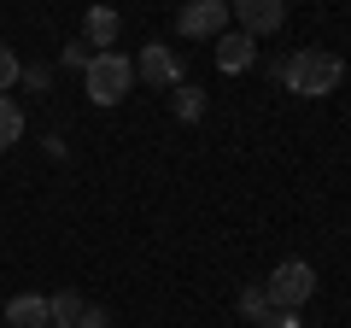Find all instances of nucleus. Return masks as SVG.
I'll use <instances>...</instances> for the list:
<instances>
[{
    "mask_svg": "<svg viewBox=\"0 0 351 328\" xmlns=\"http://www.w3.org/2000/svg\"><path fill=\"white\" fill-rule=\"evenodd\" d=\"M281 82H287L293 94H304V100H322V94H334L339 82H346V59L328 53V47H299L281 65Z\"/></svg>",
    "mask_w": 351,
    "mask_h": 328,
    "instance_id": "nucleus-1",
    "label": "nucleus"
},
{
    "mask_svg": "<svg viewBox=\"0 0 351 328\" xmlns=\"http://www.w3.org/2000/svg\"><path fill=\"white\" fill-rule=\"evenodd\" d=\"M82 89L94 106H123L129 89H135V59H123V53H94L82 71Z\"/></svg>",
    "mask_w": 351,
    "mask_h": 328,
    "instance_id": "nucleus-2",
    "label": "nucleus"
},
{
    "mask_svg": "<svg viewBox=\"0 0 351 328\" xmlns=\"http://www.w3.org/2000/svg\"><path fill=\"white\" fill-rule=\"evenodd\" d=\"M263 293H269L276 311H299V305L316 293V270L304 264V258H281V264L269 270V281H263Z\"/></svg>",
    "mask_w": 351,
    "mask_h": 328,
    "instance_id": "nucleus-3",
    "label": "nucleus"
},
{
    "mask_svg": "<svg viewBox=\"0 0 351 328\" xmlns=\"http://www.w3.org/2000/svg\"><path fill=\"white\" fill-rule=\"evenodd\" d=\"M228 18H234V12H228V0H182V12H176V30H182V36H188V41H217V36H223V30H228Z\"/></svg>",
    "mask_w": 351,
    "mask_h": 328,
    "instance_id": "nucleus-4",
    "label": "nucleus"
},
{
    "mask_svg": "<svg viewBox=\"0 0 351 328\" xmlns=\"http://www.w3.org/2000/svg\"><path fill=\"white\" fill-rule=\"evenodd\" d=\"M228 12H234L240 30L258 41V36H276V30L287 24V0H228Z\"/></svg>",
    "mask_w": 351,
    "mask_h": 328,
    "instance_id": "nucleus-5",
    "label": "nucleus"
},
{
    "mask_svg": "<svg viewBox=\"0 0 351 328\" xmlns=\"http://www.w3.org/2000/svg\"><path fill=\"white\" fill-rule=\"evenodd\" d=\"M135 76L152 82V89H176V82H182V53L164 47V41H147L141 59H135Z\"/></svg>",
    "mask_w": 351,
    "mask_h": 328,
    "instance_id": "nucleus-6",
    "label": "nucleus"
},
{
    "mask_svg": "<svg viewBox=\"0 0 351 328\" xmlns=\"http://www.w3.org/2000/svg\"><path fill=\"white\" fill-rule=\"evenodd\" d=\"M117 36H123V18H117L112 6H88V18H82V41H88V53H112Z\"/></svg>",
    "mask_w": 351,
    "mask_h": 328,
    "instance_id": "nucleus-7",
    "label": "nucleus"
},
{
    "mask_svg": "<svg viewBox=\"0 0 351 328\" xmlns=\"http://www.w3.org/2000/svg\"><path fill=\"white\" fill-rule=\"evenodd\" d=\"M252 59H258V47H252L246 30H223V36H217V71L223 76H240Z\"/></svg>",
    "mask_w": 351,
    "mask_h": 328,
    "instance_id": "nucleus-8",
    "label": "nucleus"
},
{
    "mask_svg": "<svg viewBox=\"0 0 351 328\" xmlns=\"http://www.w3.org/2000/svg\"><path fill=\"white\" fill-rule=\"evenodd\" d=\"M6 323L12 328H47V293H18V299H6Z\"/></svg>",
    "mask_w": 351,
    "mask_h": 328,
    "instance_id": "nucleus-9",
    "label": "nucleus"
},
{
    "mask_svg": "<svg viewBox=\"0 0 351 328\" xmlns=\"http://www.w3.org/2000/svg\"><path fill=\"white\" fill-rule=\"evenodd\" d=\"M82 311H88V299H82L76 288H59V293L47 299V316H53V328H76V316H82Z\"/></svg>",
    "mask_w": 351,
    "mask_h": 328,
    "instance_id": "nucleus-10",
    "label": "nucleus"
},
{
    "mask_svg": "<svg viewBox=\"0 0 351 328\" xmlns=\"http://www.w3.org/2000/svg\"><path fill=\"white\" fill-rule=\"evenodd\" d=\"M170 112L182 117V124H199V117H205V94L193 89V82H176V89H170Z\"/></svg>",
    "mask_w": 351,
    "mask_h": 328,
    "instance_id": "nucleus-11",
    "label": "nucleus"
},
{
    "mask_svg": "<svg viewBox=\"0 0 351 328\" xmlns=\"http://www.w3.org/2000/svg\"><path fill=\"white\" fill-rule=\"evenodd\" d=\"M240 316H246V323H269V316H276V305H269V293H263V281H258V288H246V293H240Z\"/></svg>",
    "mask_w": 351,
    "mask_h": 328,
    "instance_id": "nucleus-12",
    "label": "nucleus"
},
{
    "mask_svg": "<svg viewBox=\"0 0 351 328\" xmlns=\"http://www.w3.org/2000/svg\"><path fill=\"white\" fill-rule=\"evenodd\" d=\"M18 135H24V106L12 94H0V147H12Z\"/></svg>",
    "mask_w": 351,
    "mask_h": 328,
    "instance_id": "nucleus-13",
    "label": "nucleus"
},
{
    "mask_svg": "<svg viewBox=\"0 0 351 328\" xmlns=\"http://www.w3.org/2000/svg\"><path fill=\"white\" fill-rule=\"evenodd\" d=\"M18 76H24V65H18V53H12V41H0V94L12 89Z\"/></svg>",
    "mask_w": 351,
    "mask_h": 328,
    "instance_id": "nucleus-14",
    "label": "nucleus"
},
{
    "mask_svg": "<svg viewBox=\"0 0 351 328\" xmlns=\"http://www.w3.org/2000/svg\"><path fill=\"white\" fill-rule=\"evenodd\" d=\"M59 59L71 65V71H88V59H94V53H88V41H71V47H64Z\"/></svg>",
    "mask_w": 351,
    "mask_h": 328,
    "instance_id": "nucleus-15",
    "label": "nucleus"
},
{
    "mask_svg": "<svg viewBox=\"0 0 351 328\" xmlns=\"http://www.w3.org/2000/svg\"><path fill=\"white\" fill-rule=\"evenodd\" d=\"M76 328H112V316H106V305H88V311L76 316Z\"/></svg>",
    "mask_w": 351,
    "mask_h": 328,
    "instance_id": "nucleus-16",
    "label": "nucleus"
},
{
    "mask_svg": "<svg viewBox=\"0 0 351 328\" xmlns=\"http://www.w3.org/2000/svg\"><path fill=\"white\" fill-rule=\"evenodd\" d=\"M263 328H304V323H299V311H276V316H269Z\"/></svg>",
    "mask_w": 351,
    "mask_h": 328,
    "instance_id": "nucleus-17",
    "label": "nucleus"
},
{
    "mask_svg": "<svg viewBox=\"0 0 351 328\" xmlns=\"http://www.w3.org/2000/svg\"><path fill=\"white\" fill-rule=\"evenodd\" d=\"M24 82L29 89H47V65H24Z\"/></svg>",
    "mask_w": 351,
    "mask_h": 328,
    "instance_id": "nucleus-18",
    "label": "nucleus"
},
{
    "mask_svg": "<svg viewBox=\"0 0 351 328\" xmlns=\"http://www.w3.org/2000/svg\"><path fill=\"white\" fill-rule=\"evenodd\" d=\"M47 328H53V323H47Z\"/></svg>",
    "mask_w": 351,
    "mask_h": 328,
    "instance_id": "nucleus-19",
    "label": "nucleus"
}]
</instances>
